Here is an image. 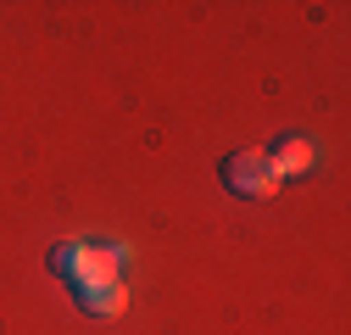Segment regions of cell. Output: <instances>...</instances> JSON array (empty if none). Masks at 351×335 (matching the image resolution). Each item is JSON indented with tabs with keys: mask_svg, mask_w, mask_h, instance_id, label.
<instances>
[{
	"mask_svg": "<svg viewBox=\"0 0 351 335\" xmlns=\"http://www.w3.org/2000/svg\"><path fill=\"white\" fill-rule=\"evenodd\" d=\"M51 274L67 290L90 285V279H123V268L112 263V240H62V246H51Z\"/></svg>",
	"mask_w": 351,
	"mask_h": 335,
	"instance_id": "6da1fadb",
	"label": "cell"
},
{
	"mask_svg": "<svg viewBox=\"0 0 351 335\" xmlns=\"http://www.w3.org/2000/svg\"><path fill=\"white\" fill-rule=\"evenodd\" d=\"M217 179H223V190L229 196H240V201H274L279 196V174H274V162H268V151H256V146H245V151H234V157H223L217 162Z\"/></svg>",
	"mask_w": 351,
	"mask_h": 335,
	"instance_id": "7a4b0ae2",
	"label": "cell"
},
{
	"mask_svg": "<svg viewBox=\"0 0 351 335\" xmlns=\"http://www.w3.org/2000/svg\"><path fill=\"white\" fill-rule=\"evenodd\" d=\"M73 302H78V313H90V319H117L128 308V290H123V279H90V285L73 290Z\"/></svg>",
	"mask_w": 351,
	"mask_h": 335,
	"instance_id": "3957f363",
	"label": "cell"
},
{
	"mask_svg": "<svg viewBox=\"0 0 351 335\" xmlns=\"http://www.w3.org/2000/svg\"><path fill=\"white\" fill-rule=\"evenodd\" d=\"M268 162H274V174H279V179H295V174H306V168L318 162V146L306 140V135H285V140H274Z\"/></svg>",
	"mask_w": 351,
	"mask_h": 335,
	"instance_id": "277c9868",
	"label": "cell"
}]
</instances>
